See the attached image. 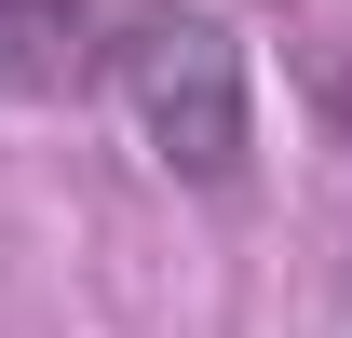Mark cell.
Here are the masks:
<instances>
[{"instance_id": "7a4b0ae2", "label": "cell", "mask_w": 352, "mask_h": 338, "mask_svg": "<svg viewBox=\"0 0 352 338\" xmlns=\"http://www.w3.org/2000/svg\"><path fill=\"white\" fill-rule=\"evenodd\" d=\"M109 54H95L82 0H0V95H82Z\"/></svg>"}, {"instance_id": "6da1fadb", "label": "cell", "mask_w": 352, "mask_h": 338, "mask_svg": "<svg viewBox=\"0 0 352 338\" xmlns=\"http://www.w3.org/2000/svg\"><path fill=\"white\" fill-rule=\"evenodd\" d=\"M109 82H122V109H135L163 176H190V190L244 176V41L217 14H135L109 41Z\"/></svg>"}]
</instances>
